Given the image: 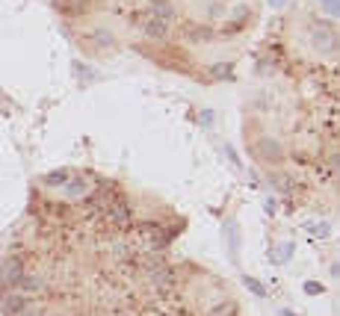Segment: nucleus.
Returning <instances> with one entry per match:
<instances>
[{
    "label": "nucleus",
    "instance_id": "9d476101",
    "mask_svg": "<svg viewBox=\"0 0 340 316\" xmlns=\"http://www.w3.org/2000/svg\"><path fill=\"white\" fill-rule=\"evenodd\" d=\"M305 293H311V295H319V293H323V284H317V281H308V284H305Z\"/></svg>",
    "mask_w": 340,
    "mask_h": 316
},
{
    "label": "nucleus",
    "instance_id": "f257e3e1",
    "mask_svg": "<svg viewBox=\"0 0 340 316\" xmlns=\"http://www.w3.org/2000/svg\"><path fill=\"white\" fill-rule=\"evenodd\" d=\"M57 9L65 18L104 9L169 68L195 71L201 50L243 35L258 6L255 0H57Z\"/></svg>",
    "mask_w": 340,
    "mask_h": 316
},
{
    "label": "nucleus",
    "instance_id": "f03ea898",
    "mask_svg": "<svg viewBox=\"0 0 340 316\" xmlns=\"http://www.w3.org/2000/svg\"><path fill=\"white\" fill-rule=\"evenodd\" d=\"M104 216L116 225V228H130V225H133V207H130L128 198L118 195V192H116V198L110 201V207L104 210Z\"/></svg>",
    "mask_w": 340,
    "mask_h": 316
},
{
    "label": "nucleus",
    "instance_id": "39448f33",
    "mask_svg": "<svg viewBox=\"0 0 340 316\" xmlns=\"http://www.w3.org/2000/svg\"><path fill=\"white\" fill-rule=\"evenodd\" d=\"M27 307V295L24 293H12L3 299V310H6V316H18Z\"/></svg>",
    "mask_w": 340,
    "mask_h": 316
},
{
    "label": "nucleus",
    "instance_id": "20e7f679",
    "mask_svg": "<svg viewBox=\"0 0 340 316\" xmlns=\"http://www.w3.org/2000/svg\"><path fill=\"white\" fill-rule=\"evenodd\" d=\"M18 293H24V295H35V293H42L45 290V281L39 278V275H27L24 272V278L18 281V287H15Z\"/></svg>",
    "mask_w": 340,
    "mask_h": 316
},
{
    "label": "nucleus",
    "instance_id": "f8f14e48",
    "mask_svg": "<svg viewBox=\"0 0 340 316\" xmlns=\"http://www.w3.org/2000/svg\"><path fill=\"white\" fill-rule=\"evenodd\" d=\"M290 254H293V246L287 243V246H284L281 251H278V257H275V260H287V257H290Z\"/></svg>",
    "mask_w": 340,
    "mask_h": 316
},
{
    "label": "nucleus",
    "instance_id": "7ed1b4c3",
    "mask_svg": "<svg viewBox=\"0 0 340 316\" xmlns=\"http://www.w3.org/2000/svg\"><path fill=\"white\" fill-rule=\"evenodd\" d=\"M24 272H27L24 260L21 257H9L6 263H3V269H0V290H15L18 281L24 278Z\"/></svg>",
    "mask_w": 340,
    "mask_h": 316
},
{
    "label": "nucleus",
    "instance_id": "2eb2a0df",
    "mask_svg": "<svg viewBox=\"0 0 340 316\" xmlns=\"http://www.w3.org/2000/svg\"><path fill=\"white\" fill-rule=\"evenodd\" d=\"M145 316H166V313H145Z\"/></svg>",
    "mask_w": 340,
    "mask_h": 316
},
{
    "label": "nucleus",
    "instance_id": "1a4fd4ad",
    "mask_svg": "<svg viewBox=\"0 0 340 316\" xmlns=\"http://www.w3.org/2000/svg\"><path fill=\"white\" fill-rule=\"evenodd\" d=\"M228 236H231V254H237V225L228 222Z\"/></svg>",
    "mask_w": 340,
    "mask_h": 316
},
{
    "label": "nucleus",
    "instance_id": "0eeeda50",
    "mask_svg": "<svg viewBox=\"0 0 340 316\" xmlns=\"http://www.w3.org/2000/svg\"><path fill=\"white\" fill-rule=\"evenodd\" d=\"M243 284H246V287H248V290H252L255 295H266V290H263V284H260L258 278H252V275H246V278H243Z\"/></svg>",
    "mask_w": 340,
    "mask_h": 316
},
{
    "label": "nucleus",
    "instance_id": "9b49d317",
    "mask_svg": "<svg viewBox=\"0 0 340 316\" xmlns=\"http://www.w3.org/2000/svg\"><path fill=\"white\" fill-rule=\"evenodd\" d=\"M18 316H45V310H42V307H30V305H27Z\"/></svg>",
    "mask_w": 340,
    "mask_h": 316
},
{
    "label": "nucleus",
    "instance_id": "4468645a",
    "mask_svg": "<svg viewBox=\"0 0 340 316\" xmlns=\"http://www.w3.org/2000/svg\"><path fill=\"white\" fill-rule=\"evenodd\" d=\"M284 316H296V313H293V310H284Z\"/></svg>",
    "mask_w": 340,
    "mask_h": 316
},
{
    "label": "nucleus",
    "instance_id": "6e6552de",
    "mask_svg": "<svg viewBox=\"0 0 340 316\" xmlns=\"http://www.w3.org/2000/svg\"><path fill=\"white\" fill-rule=\"evenodd\" d=\"M234 313H237L234 302H225V307L219 305V307H213V310H210V316H234Z\"/></svg>",
    "mask_w": 340,
    "mask_h": 316
},
{
    "label": "nucleus",
    "instance_id": "ddd939ff",
    "mask_svg": "<svg viewBox=\"0 0 340 316\" xmlns=\"http://www.w3.org/2000/svg\"><path fill=\"white\" fill-rule=\"evenodd\" d=\"M329 231H331V228H329V225H326V222H323V225H319V228H317V236H329Z\"/></svg>",
    "mask_w": 340,
    "mask_h": 316
},
{
    "label": "nucleus",
    "instance_id": "423d86ee",
    "mask_svg": "<svg viewBox=\"0 0 340 316\" xmlns=\"http://www.w3.org/2000/svg\"><path fill=\"white\" fill-rule=\"evenodd\" d=\"M68 169H57V172H50V175H45V183L47 187H62L65 180H68Z\"/></svg>",
    "mask_w": 340,
    "mask_h": 316
}]
</instances>
